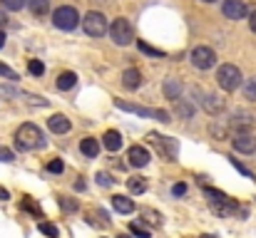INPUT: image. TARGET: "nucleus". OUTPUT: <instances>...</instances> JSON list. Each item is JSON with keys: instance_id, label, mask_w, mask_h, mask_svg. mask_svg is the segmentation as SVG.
<instances>
[{"instance_id": "4468645a", "label": "nucleus", "mask_w": 256, "mask_h": 238, "mask_svg": "<svg viewBox=\"0 0 256 238\" xmlns=\"http://www.w3.org/2000/svg\"><path fill=\"white\" fill-rule=\"evenodd\" d=\"M122 84H124L127 89H137V87L142 84V72H140L137 67L124 70V75H122Z\"/></svg>"}, {"instance_id": "5701e85b", "label": "nucleus", "mask_w": 256, "mask_h": 238, "mask_svg": "<svg viewBox=\"0 0 256 238\" xmlns=\"http://www.w3.org/2000/svg\"><path fill=\"white\" fill-rule=\"evenodd\" d=\"M204 194L209 196V201H212V204H224V201H229V196H226L224 191L212 189V186H206V189H204Z\"/></svg>"}, {"instance_id": "79ce46f5", "label": "nucleus", "mask_w": 256, "mask_h": 238, "mask_svg": "<svg viewBox=\"0 0 256 238\" xmlns=\"http://www.w3.org/2000/svg\"><path fill=\"white\" fill-rule=\"evenodd\" d=\"M75 189H78V191H85V181H82V179H80V181H75Z\"/></svg>"}, {"instance_id": "de8ad7c7", "label": "nucleus", "mask_w": 256, "mask_h": 238, "mask_svg": "<svg viewBox=\"0 0 256 238\" xmlns=\"http://www.w3.org/2000/svg\"><path fill=\"white\" fill-rule=\"evenodd\" d=\"M202 238H214V236H202Z\"/></svg>"}, {"instance_id": "dca6fc26", "label": "nucleus", "mask_w": 256, "mask_h": 238, "mask_svg": "<svg viewBox=\"0 0 256 238\" xmlns=\"http://www.w3.org/2000/svg\"><path fill=\"white\" fill-rule=\"evenodd\" d=\"M120 147H122V137H120V132H114V129L104 132V149H107V152H117Z\"/></svg>"}, {"instance_id": "37998d69", "label": "nucleus", "mask_w": 256, "mask_h": 238, "mask_svg": "<svg viewBox=\"0 0 256 238\" xmlns=\"http://www.w3.org/2000/svg\"><path fill=\"white\" fill-rule=\"evenodd\" d=\"M5 20H8V17H5V10H0V27L5 25Z\"/></svg>"}, {"instance_id": "9b49d317", "label": "nucleus", "mask_w": 256, "mask_h": 238, "mask_svg": "<svg viewBox=\"0 0 256 238\" xmlns=\"http://www.w3.org/2000/svg\"><path fill=\"white\" fill-rule=\"evenodd\" d=\"M196 94L202 97L199 102H202V107H204V109H206L209 114H219V112L224 109V102H222V99H219L216 94H202L199 89H196Z\"/></svg>"}, {"instance_id": "6e6552de", "label": "nucleus", "mask_w": 256, "mask_h": 238, "mask_svg": "<svg viewBox=\"0 0 256 238\" xmlns=\"http://www.w3.org/2000/svg\"><path fill=\"white\" fill-rule=\"evenodd\" d=\"M222 12H224L229 20H244V17L249 15V7H246L244 0H224Z\"/></svg>"}, {"instance_id": "72a5a7b5", "label": "nucleus", "mask_w": 256, "mask_h": 238, "mask_svg": "<svg viewBox=\"0 0 256 238\" xmlns=\"http://www.w3.org/2000/svg\"><path fill=\"white\" fill-rule=\"evenodd\" d=\"M2 5L8 10H22L25 7V0H2Z\"/></svg>"}, {"instance_id": "f03ea898", "label": "nucleus", "mask_w": 256, "mask_h": 238, "mask_svg": "<svg viewBox=\"0 0 256 238\" xmlns=\"http://www.w3.org/2000/svg\"><path fill=\"white\" fill-rule=\"evenodd\" d=\"M110 37H112V42L114 45H130L132 40H134V27H132V22L127 20V17H117V20H112V25H110Z\"/></svg>"}, {"instance_id": "aec40b11", "label": "nucleus", "mask_w": 256, "mask_h": 238, "mask_svg": "<svg viewBox=\"0 0 256 238\" xmlns=\"http://www.w3.org/2000/svg\"><path fill=\"white\" fill-rule=\"evenodd\" d=\"M164 94L176 102V99L182 97V84H179L176 79H164Z\"/></svg>"}, {"instance_id": "f8f14e48", "label": "nucleus", "mask_w": 256, "mask_h": 238, "mask_svg": "<svg viewBox=\"0 0 256 238\" xmlns=\"http://www.w3.org/2000/svg\"><path fill=\"white\" fill-rule=\"evenodd\" d=\"M48 127H50V132H55V134H68V132L72 129V124H70V119H68L65 114H52V117L48 119Z\"/></svg>"}, {"instance_id": "cd10ccee", "label": "nucleus", "mask_w": 256, "mask_h": 238, "mask_svg": "<svg viewBox=\"0 0 256 238\" xmlns=\"http://www.w3.org/2000/svg\"><path fill=\"white\" fill-rule=\"evenodd\" d=\"M244 97L246 99H252V102H256V77L246 79L244 82Z\"/></svg>"}, {"instance_id": "20e7f679", "label": "nucleus", "mask_w": 256, "mask_h": 238, "mask_svg": "<svg viewBox=\"0 0 256 238\" xmlns=\"http://www.w3.org/2000/svg\"><path fill=\"white\" fill-rule=\"evenodd\" d=\"M242 70L236 67V65H222L219 70H216V82H219V87L224 89V92H234L239 84H242Z\"/></svg>"}, {"instance_id": "1a4fd4ad", "label": "nucleus", "mask_w": 256, "mask_h": 238, "mask_svg": "<svg viewBox=\"0 0 256 238\" xmlns=\"http://www.w3.org/2000/svg\"><path fill=\"white\" fill-rule=\"evenodd\" d=\"M234 149L236 152H242V154H254V149H256V139L249 134V132H239L236 137H234Z\"/></svg>"}, {"instance_id": "6ab92c4d", "label": "nucleus", "mask_w": 256, "mask_h": 238, "mask_svg": "<svg viewBox=\"0 0 256 238\" xmlns=\"http://www.w3.org/2000/svg\"><path fill=\"white\" fill-rule=\"evenodd\" d=\"M75 84H78V75H75V72H62V75L58 77V89H62V92L72 89Z\"/></svg>"}, {"instance_id": "a211bd4d", "label": "nucleus", "mask_w": 256, "mask_h": 238, "mask_svg": "<svg viewBox=\"0 0 256 238\" xmlns=\"http://www.w3.org/2000/svg\"><path fill=\"white\" fill-rule=\"evenodd\" d=\"M28 7H30V12H32V15L45 17V15H48V10H50V0H28Z\"/></svg>"}, {"instance_id": "0eeeda50", "label": "nucleus", "mask_w": 256, "mask_h": 238, "mask_svg": "<svg viewBox=\"0 0 256 238\" xmlns=\"http://www.w3.org/2000/svg\"><path fill=\"white\" fill-rule=\"evenodd\" d=\"M189 60H192V65H194L196 70L206 72V70H212V67L216 65V52H214L212 47H206V45H199V47L192 50Z\"/></svg>"}, {"instance_id": "ea45409f", "label": "nucleus", "mask_w": 256, "mask_h": 238, "mask_svg": "<svg viewBox=\"0 0 256 238\" xmlns=\"http://www.w3.org/2000/svg\"><path fill=\"white\" fill-rule=\"evenodd\" d=\"M249 27H252V32H256V10L249 15Z\"/></svg>"}, {"instance_id": "a18cd8bd", "label": "nucleus", "mask_w": 256, "mask_h": 238, "mask_svg": "<svg viewBox=\"0 0 256 238\" xmlns=\"http://www.w3.org/2000/svg\"><path fill=\"white\" fill-rule=\"evenodd\" d=\"M117 238H130V236H124V234H122V236H117Z\"/></svg>"}, {"instance_id": "e433bc0d", "label": "nucleus", "mask_w": 256, "mask_h": 238, "mask_svg": "<svg viewBox=\"0 0 256 238\" xmlns=\"http://www.w3.org/2000/svg\"><path fill=\"white\" fill-rule=\"evenodd\" d=\"M48 171H50V174H60V171H62V159L50 161V164H48Z\"/></svg>"}, {"instance_id": "f257e3e1", "label": "nucleus", "mask_w": 256, "mask_h": 238, "mask_svg": "<svg viewBox=\"0 0 256 238\" xmlns=\"http://www.w3.org/2000/svg\"><path fill=\"white\" fill-rule=\"evenodd\" d=\"M45 144H48V142H45L40 127H35V124H22V127H18V132H15V147H18L20 152H35V149H42Z\"/></svg>"}, {"instance_id": "9d476101", "label": "nucleus", "mask_w": 256, "mask_h": 238, "mask_svg": "<svg viewBox=\"0 0 256 238\" xmlns=\"http://www.w3.org/2000/svg\"><path fill=\"white\" fill-rule=\"evenodd\" d=\"M127 159H130V164H132V166L142 169V166H147V164H150V152H147L144 147L134 144V147H130V152H127Z\"/></svg>"}, {"instance_id": "7ed1b4c3", "label": "nucleus", "mask_w": 256, "mask_h": 238, "mask_svg": "<svg viewBox=\"0 0 256 238\" xmlns=\"http://www.w3.org/2000/svg\"><path fill=\"white\" fill-rule=\"evenodd\" d=\"M52 25H55L58 30L70 32V30H75V27L80 25V15H78V10H75V7L62 5V7H58V10L52 12Z\"/></svg>"}, {"instance_id": "a878e982", "label": "nucleus", "mask_w": 256, "mask_h": 238, "mask_svg": "<svg viewBox=\"0 0 256 238\" xmlns=\"http://www.w3.org/2000/svg\"><path fill=\"white\" fill-rule=\"evenodd\" d=\"M137 47H140V52H144V55H152V57H164V50H157V47H152V45H147V42H137Z\"/></svg>"}, {"instance_id": "423d86ee", "label": "nucleus", "mask_w": 256, "mask_h": 238, "mask_svg": "<svg viewBox=\"0 0 256 238\" xmlns=\"http://www.w3.org/2000/svg\"><path fill=\"white\" fill-rule=\"evenodd\" d=\"M82 27L90 37H104V32H110V25H107V17L97 10L87 12L85 20H82Z\"/></svg>"}, {"instance_id": "ddd939ff", "label": "nucleus", "mask_w": 256, "mask_h": 238, "mask_svg": "<svg viewBox=\"0 0 256 238\" xmlns=\"http://www.w3.org/2000/svg\"><path fill=\"white\" fill-rule=\"evenodd\" d=\"M154 142L160 144V152L170 159V161H174V159H176V154H179V144H176V139H172V137H164V139L154 137Z\"/></svg>"}, {"instance_id": "412c9836", "label": "nucleus", "mask_w": 256, "mask_h": 238, "mask_svg": "<svg viewBox=\"0 0 256 238\" xmlns=\"http://www.w3.org/2000/svg\"><path fill=\"white\" fill-rule=\"evenodd\" d=\"M127 189H130V194H144L147 191V181L142 176H132V179H127Z\"/></svg>"}, {"instance_id": "4c0bfd02", "label": "nucleus", "mask_w": 256, "mask_h": 238, "mask_svg": "<svg viewBox=\"0 0 256 238\" xmlns=\"http://www.w3.org/2000/svg\"><path fill=\"white\" fill-rule=\"evenodd\" d=\"M172 194H174V196H184V194H186V184H174V186H172Z\"/></svg>"}, {"instance_id": "49530a36", "label": "nucleus", "mask_w": 256, "mask_h": 238, "mask_svg": "<svg viewBox=\"0 0 256 238\" xmlns=\"http://www.w3.org/2000/svg\"><path fill=\"white\" fill-rule=\"evenodd\" d=\"M202 2H214V0H202Z\"/></svg>"}, {"instance_id": "7c9ffc66", "label": "nucleus", "mask_w": 256, "mask_h": 238, "mask_svg": "<svg viewBox=\"0 0 256 238\" xmlns=\"http://www.w3.org/2000/svg\"><path fill=\"white\" fill-rule=\"evenodd\" d=\"M28 70H30V75H35V77H40V75H45V65H42L40 60H30V65H28Z\"/></svg>"}, {"instance_id": "c03bdc74", "label": "nucleus", "mask_w": 256, "mask_h": 238, "mask_svg": "<svg viewBox=\"0 0 256 238\" xmlns=\"http://www.w3.org/2000/svg\"><path fill=\"white\" fill-rule=\"evenodd\" d=\"M2 45H5V32H0V50H2Z\"/></svg>"}, {"instance_id": "39448f33", "label": "nucleus", "mask_w": 256, "mask_h": 238, "mask_svg": "<svg viewBox=\"0 0 256 238\" xmlns=\"http://www.w3.org/2000/svg\"><path fill=\"white\" fill-rule=\"evenodd\" d=\"M114 104H117V109H122V112H132V114H137V117H150V119H157V122H170V112H164V109L137 107V104H130V102H122V99H117Z\"/></svg>"}, {"instance_id": "f3484780", "label": "nucleus", "mask_w": 256, "mask_h": 238, "mask_svg": "<svg viewBox=\"0 0 256 238\" xmlns=\"http://www.w3.org/2000/svg\"><path fill=\"white\" fill-rule=\"evenodd\" d=\"M112 206L120 214H132L134 211V201L132 199H124V196H112Z\"/></svg>"}, {"instance_id": "2eb2a0df", "label": "nucleus", "mask_w": 256, "mask_h": 238, "mask_svg": "<svg viewBox=\"0 0 256 238\" xmlns=\"http://www.w3.org/2000/svg\"><path fill=\"white\" fill-rule=\"evenodd\" d=\"M80 152H82L87 159H94L100 154V142L92 139V137H85V139L80 142Z\"/></svg>"}, {"instance_id": "a19ab883", "label": "nucleus", "mask_w": 256, "mask_h": 238, "mask_svg": "<svg viewBox=\"0 0 256 238\" xmlns=\"http://www.w3.org/2000/svg\"><path fill=\"white\" fill-rule=\"evenodd\" d=\"M8 199H10V194H8V189H2V186H0V201H8Z\"/></svg>"}, {"instance_id": "c9c22d12", "label": "nucleus", "mask_w": 256, "mask_h": 238, "mask_svg": "<svg viewBox=\"0 0 256 238\" xmlns=\"http://www.w3.org/2000/svg\"><path fill=\"white\" fill-rule=\"evenodd\" d=\"M97 184H100V186H112L114 181H112V176H110V174L100 171V174H97Z\"/></svg>"}, {"instance_id": "bb28decb", "label": "nucleus", "mask_w": 256, "mask_h": 238, "mask_svg": "<svg viewBox=\"0 0 256 238\" xmlns=\"http://www.w3.org/2000/svg\"><path fill=\"white\" fill-rule=\"evenodd\" d=\"M142 219H147L152 226H162V216L157 211H152V209H142Z\"/></svg>"}, {"instance_id": "c85d7f7f", "label": "nucleus", "mask_w": 256, "mask_h": 238, "mask_svg": "<svg viewBox=\"0 0 256 238\" xmlns=\"http://www.w3.org/2000/svg\"><path fill=\"white\" fill-rule=\"evenodd\" d=\"M22 209H25V211H30L35 219H42V211H40V206H38L32 199H25V201H22Z\"/></svg>"}, {"instance_id": "f704fd0d", "label": "nucleus", "mask_w": 256, "mask_h": 238, "mask_svg": "<svg viewBox=\"0 0 256 238\" xmlns=\"http://www.w3.org/2000/svg\"><path fill=\"white\" fill-rule=\"evenodd\" d=\"M0 161H5V164L15 161V154H12V149H8V147H0Z\"/></svg>"}, {"instance_id": "b1692460", "label": "nucleus", "mask_w": 256, "mask_h": 238, "mask_svg": "<svg viewBox=\"0 0 256 238\" xmlns=\"http://www.w3.org/2000/svg\"><path fill=\"white\" fill-rule=\"evenodd\" d=\"M38 231H40L42 236H48V238H58V236H60V231H58V226H55V224H48V221H40V226H38Z\"/></svg>"}, {"instance_id": "c756f323", "label": "nucleus", "mask_w": 256, "mask_h": 238, "mask_svg": "<svg viewBox=\"0 0 256 238\" xmlns=\"http://www.w3.org/2000/svg\"><path fill=\"white\" fill-rule=\"evenodd\" d=\"M130 234L137 238H150V229H144L142 224H130Z\"/></svg>"}, {"instance_id": "4be33fe9", "label": "nucleus", "mask_w": 256, "mask_h": 238, "mask_svg": "<svg viewBox=\"0 0 256 238\" xmlns=\"http://www.w3.org/2000/svg\"><path fill=\"white\" fill-rule=\"evenodd\" d=\"M252 122H254V119H252L249 114H236V117H234V122H232V127H234V129H239V132H246V129L252 127Z\"/></svg>"}, {"instance_id": "58836bf2", "label": "nucleus", "mask_w": 256, "mask_h": 238, "mask_svg": "<svg viewBox=\"0 0 256 238\" xmlns=\"http://www.w3.org/2000/svg\"><path fill=\"white\" fill-rule=\"evenodd\" d=\"M0 77H10V79H18V75L10 70V67H5V65H0Z\"/></svg>"}, {"instance_id": "393cba45", "label": "nucleus", "mask_w": 256, "mask_h": 238, "mask_svg": "<svg viewBox=\"0 0 256 238\" xmlns=\"http://www.w3.org/2000/svg\"><path fill=\"white\" fill-rule=\"evenodd\" d=\"M176 114H179V117H184V119H192V117H194V107H192L189 102L176 99Z\"/></svg>"}, {"instance_id": "2f4dec72", "label": "nucleus", "mask_w": 256, "mask_h": 238, "mask_svg": "<svg viewBox=\"0 0 256 238\" xmlns=\"http://www.w3.org/2000/svg\"><path fill=\"white\" fill-rule=\"evenodd\" d=\"M232 166H234V169H236L239 174H244L246 179H256V176H254V171H252V169H246V166H244V164H242L239 159H232Z\"/></svg>"}, {"instance_id": "473e14b6", "label": "nucleus", "mask_w": 256, "mask_h": 238, "mask_svg": "<svg viewBox=\"0 0 256 238\" xmlns=\"http://www.w3.org/2000/svg\"><path fill=\"white\" fill-rule=\"evenodd\" d=\"M60 209L68 211V214H75V211H78V201H72V199H60Z\"/></svg>"}]
</instances>
